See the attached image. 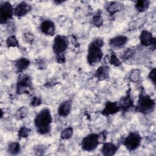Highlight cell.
Wrapping results in <instances>:
<instances>
[{
    "label": "cell",
    "mask_w": 156,
    "mask_h": 156,
    "mask_svg": "<svg viewBox=\"0 0 156 156\" xmlns=\"http://www.w3.org/2000/svg\"><path fill=\"white\" fill-rule=\"evenodd\" d=\"M14 8L11 4L8 2H2L0 4V23L1 24L7 23L12 18Z\"/></svg>",
    "instance_id": "7"
},
{
    "label": "cell",
    "mask_w": 156,
    "mask_h": 156,
    "mask_svg": "<svg viewBox=\"0 0 156 156\" xmlns=\"http://www.w3.org/2000/svg\"><path fill=\"white\" fill-rule=\"evenodd\" d=\"M72 105L73 102L71 99H68L62 102L57 109V113L58 115L62 117L68 116L71 113Z\"/></svg>",
    "instance_id": "14"
},
{
    "label": "cell",
    "mask_w": 156,
    "mask_h": 156,
    "mask_svg": "<svg viewBox=\"0 0 156 156\" xmlns=\"http://www.w3.org/2000/svg\"><path fill=\"white\" fill-rule=\"evenodd\" d=\"M29 110L26 107H21L18 108V110L16 112V118L19 119H23L25 118L28 115Z\"/></svg>",
    "instance_id": "24"
},
{
    "label": "cell",
    "mask_w": 156,
    "mask_h": 156,
    "mask_svg": "<svg viewBox=\"0 0 156 156\" xmlns=\"http://www.w3.org/2000/svg\"><path fill=\"white\" fill-rule=\"evenodd\" d=\"M118 103L120 110L122 112H127L129 109L132 108L133 107V101L130 92H128L126 96L121 98Z\"/></svg>",
    "instance_id": "12"
},
{
    "label": "cell",
    "mask_w": 156,
    "mask_h": 156,
    "mask_svg": "<svg viewBox=\"0 0 156 156\" xmlns=\"http://www.w3.org/2000/svg\"><path fill=\"white\" fill-rule=\"evenodd\" d=\"M94 76L100 80H104L109 77V68L107 66H99L94 73Z\"/></svg>",
    "instance_id": "18"
},
{
    "label": "cell",
    "mask_w": 156,
    "mask_h": 156,
    "mask_svg": "<svg viewBox=\"0 0 156 156\" xmlns=\"http://www.w3.org/2000/svg\"><path fill=\"white\" fill-rule=\"evenodd\" d=\"M7 151L10 155H17L20 152L21 145L18 142H10L8 144Z\"/></svg>",
    "instance_id": "19"
},
{
    "label": "cell",
    "mask_w": 156,
    "mask_h": 156,
    "mask_svg": "<svg viewBox=\"0 0 156 156\" xmlns=\"http://www.w3.org/2000/svg\"><path fill=\"white\" fill-rule=\"evenodd\" d=\"M31 10V6L29 4L27 3L26 2L22 1L18 4L13 9V13L14 15L21 18L22 16H25L27 15Z\"/></svg>",
    "instance_id": "10"
},
{
    "label": "cell",
    "mask_w": 156,
    "mask_h": 156,
    "mask_svg": "<svg viewBox=\"0 0 156 156\" xmlns=\"http://www.w3.org/2000/svg\"><path fill=\"white\" fill-rule=\"evenodd\" d=\"M150 1L147 0H140L135 3V9L140 12H143L147 10L149 7Z\"/></svg>",
    "instance_id": "21"
},
{
    "label": "cell",
    "mask_w": 156,
    "mask_h": 156,
    "mask_svg": "<svg viewBox=\"0 0 156 156\" xmlns=\"http://www.w3.org/2000/svg\"><path fill=\"white\" fill-rule=\"evenodd\" d=\"M41 32L48 36H53L55 33V26L54 22L49 20H44L40 26Z\"/></svg>",
    "instance_id": "11"
},
{
    "label": "cell",
    "mask_w": 156,
    "mask_h": 156,
    "mask_svg": "<svg viewBox=\"0 0 156 156\" xmlns=\"http://www.w3.org/2000/svg\"><path fill=\"white\" fill-rule=\"evenodd\" d=\"M31 130L25 126L21 127L20 130H18V135L20 138H27L30 133Z\"/></svg>",
    "instance_id": "26"
},
{
    "label": "cell",
    "mask_w": 156,
    "mask_h": 156,
    "mask_svg": "<svg viewBox=\"0 0 156 156\" xmlns=\"http://www.w3.org/2000/svg\"><path fill=\"white\" fill-rule=\"evenodd\" d=\"M141 72L139 69H133L131 71L129 78L131 81L133 82H137L140 79Z\"/></svg>",
    "instance_id": "27"
},
{
    "label": "cell",
    "mask_w": 156,
    "mask_h": 156,
    "mask_svg": "<svg viewBox=\"0 0 156 156\" xmlns=\"http://www.w3.org/2000/svg\"><path fill=\"white\" fill-rule=\"evenodd\" d=\"M91 23L93 26L96 27H99L103 24V19L101 15H94L92 20Z\"/></svg>",
    "instance_id": "28"
},
{
    "label": "cell",
    "mask_w": 156,
    "mask_h": 156,
    "mask_svg": "<svg viewBox=\"0 0 156 156\" xmlns=\"http://www.w3.org/2000/svg\"><path fill=\"white\" fill-rule=\"evenodd\" d=\"M122 5L123 4H121L119 2H112L108 5L107 7V10L110 14L113 15L122 10Z\"/></svg>",
    "instance_id": "20"
},
{
    "label": "cell",
    "mask_w": 156,
    "mask_h": 156,
    "mask_svg": "<svg viewBox=\"0 0 156 156\" xmlns=\"http://www.w3.org/2000/svg\"><path fill=\"white\" fill-rule=\"evenodd\" d=\"M30 60L25 57H21L15 62V66L18 73H23L30 65Z\"/></svg>",
    "instance_id": "17"
},
{
    "label": "cell",
    "mask_w": 156,
    "mask_h": 156,
    "mask_svg": "<svg viewBox=\"0 0 156 156\" xmlns=\"http://www.w3.org/2000/svg\"><path fill=\"white\" fill-rule=\"evenodd\" d=\"M68 46V40L65 36L58 35L55 37L52 44V50L56 55L63 54Z\"/></svg>",
    "instance_id": "8"
},
{
    "label": "cell",
    "mask_w": 156,
    "mask_h": 156,
    "mask_svg": "<svg viewBox=\"0 0 156 156\" xmlns=\"http://www.w3.org/2000/svg\"><path fill=\"white\" fill-rule=\"evenodd\" d=\"M118 147L114 143L111 142L104 143L101 147V152L105 156H112L118 151Z\"/></svg>",
    "instance_id": "15"
},
{
    "label": "cell",
    "mask_w": 156,
    "mask_h": 156,
    "mask_svg": "<svg viewBox=\"0 0 156 156\" xmlns=\"http://www.w3.org/2000/svg\"><path fill=\"white\" fill-rule=\"evenodd\" d=\"M73 134V128L71 127H67L63 130L60 133V138L63 140H66L71 138Z\"/></svg>",
    "instance_id": "23"
},
{
    "label": "cell",
    "mask_w": 156,
    "mask_h": 156,
    "mask_svg": "<svg viewBox=\"0 0 156 156\" xmlns=\"http://www.w3.org/2000/svg\"><path fill=\"white\" fill-rule=\"evenodd\" d=\"M104 40L101 38H96L88 45L87 50V62L93 65L99 62L103 57L102 47L104 46Z\"/></svg>",
    "instance_id": "2"
},
{
    "label": "cell",
    "mask_w": 156,
    "mask_h": 156,
    "mask_svg": "<svg viewBox=\"0 0 156 156\" xmlns=\"http://www.w3.org/2000/svg\"><path fill=\"white\" fill-rule=\"evenodd\" d=\"M134 54V51L131 48H128L125 52L123 53L122 55L121 56V58L122 60H127L129 59Z\"/></svg>",
    "instance_id": "30"
},
{
    "label": "cell",
    "mask_w": 156,
    "mask_h": 156,
    "mask_svg": "<svg viewBox=\"0 0 156 156\" xmlns=\"http://www.w3.org/2000/svg\"><path fill=\"white\" fill-rule=\"evenodd\" d=\"M99 143V133H90L82 139L81 141V147L85 151L92 152L96 149Z\"/></svg>",
    "instance_id": "5"
},
{
    "label": "cell",
    "mask_w": 156,
    "mask_h": 156,
    "mask_svg": "<svg viewBox=\"0 0 156 156\" xmlns=\"http://www.w3.org/2000/svg\"><path fill=\"white\" fill-rule=\"evenodd\" d=\"M41 103H42L41 98L39 96H34L30 102V104L33 107H37L40 105Z\"/></svg>",
    "instance_id": "31"
},
{
    "label": "cell",
    "mask_w": 156,
    "mask_h": 156,
    "mask_svg": "<svg viewBox=\"0 0 156 156\" xmlns=\"http://www.w3.org/2000/svg\"><path fill=\"white\" fill-rule=\"evenodd\" d=\"M63 1H54V2H55V3H57V4H61V3H62Z\"/></svg>",
    "instance_id": "34"
},
{
    "label": "cell",
    "mask_w": 156,
    "mask_h": 156,
    "mask_svg": "<svg viewBox=\"0 0 156 156\" xmlns=\"http://www.w3.org/2000/svg\"><path fill=\"white\" fill-rule=\"evenodd\" d=\"M149 79L152 82V83L155 85V68H154L151 71H150L149 74Z\"/></svg>",
    "instance_id": "32"
},
{
    "label": "cell",
    "mask_w": 156,
    "mask_h": 156,
    "mask_svg": "<svg viewBox=\"0 0 156 156\" xmlns=\"http://www.w3.org/2000/svg\"><path fill=\"white\" fill-rule=\"evenodd\" d=\"M6 45L8 48H18L19 47V42L16 36L10 35L6 40Z\"/></svg>",
    "instance_id": "22"
},
{
    "label": "cell",
    "mask_w": 156,
    "mask_h": 156,
    "mask_svg": "<svg viewBox=\"0 0 156 156\" xmlns=\"http://www.w3.org/2000/svg\"><path fill=\"white\" fill-rule=\"evenodd\" d=\"M140 41L141 45L144 46H151L154 49L155 48V38L153 37L152 34L148 30H144L140 35Z\"/></svg>",
    "instance_id": "9"
},
{
    "label": "cell",
    "mask_w": 156,
    "mask_h": 156,
    "mask_svg": "<svg viewBox=\"0 0 156 156\" xmlns=\"http://www.w3.org/2000/svg\"><path fill=\"white\" fill-rule=\"evenodd\" d=\"M52 122L51 113L48 108L41 109L34 119L35 127L37 132L41 135H46L50 132Z\"/></svg>",
    "instance_id": "1"
},
{
    "label": "cell",
    "mask_w": 156,
    "mask_h": 156,
    "mask_svg": "<svg viewBox=\"0 0 156 156\" xmlns=\"http://www.w3.org/2000/svg\"><path fill=\"white\" fill-rule=\"evenodd\" d=\"M155 106L154 99L145 93L141 92L135 110L141 113L147 115L154 111Z\"/></svg>",
    "instance_id": "3"
},
{
    "label": "cell",
    "mask_w": 156,
    "mask_h": 156,
    "mask_svg": "<svg viewBox=\"0 0 156 156\" xmlns=\"http://www.w3.org/2000/svg\"><path fill=\"white\" fill-rule=\"evenodd\" d=\"M16 88L17 94L29 93L33 88V84L30 77L27 74H21L18 77Z\"/></svg>",
    "instance_id": "4"
},
{
    "label": "cell",
    "mask_w": 156,
    "mask_h": 156,
    "mask_svg": "<svg viewBox=\"0 0 156 156\" xmlns=\"http://www.w3.org/2000/svg\"><path fill=\"white\" fill-rule=\"evenodd\" d=\"M119 111L120 108L118 105V102L108 101L106 102L105 107L102 110L101 113L104 116H109L114 115Z\"/></svg>",
    "instance_id": "13"
},
{
    "label": "cell",
    "mask_w": 156,
    "mask_h": 156,
    "mask_svg": "<svg viewBox=\"0 0 156 156\" xmlns=\"http://www.w3.org/2000/svg\"><path fill=\"white\" fill-rule=\"evenodd\" d=\"M141 136L137 132H131L124 138L123 144L129 151H135L140 145Z\"/></svg>",
    "instance_id": "6"
},
{
    "label": "cell",
    "mask_w": 156,
    "mask_h": 156,
    "mask_svg": "<svg viewBox=\"0 0 156 156\" xmlns=\"http://www.w3.org/2000/svg\"><path fill=\"white\" fill-rule=\"evenodd\" d=\"M56 60L59 63H63L65 62V56L64 54L56 55Z\"/></svg>",
    "instance_id": "33"
},
{
    "label": "cell",
    "mask_w": 156,
    "mask_h": 156,
    "mask_svg": "<svg viewBox=\"0 0 156 156\" xmlns=\"http://www.w3.org/2000/svg\"><path fill=\"white\" fill-rule=\"evenodd\" d=\"M128 38L124 35H118L109 40V44L114 48H121L127 42Z\"/></svg>",
    "instance_id": "16"
},
{
    "label": "cell",
    "mask_w": 156,
    "mask_h": 156,
    "mask_svg": "<svg viewBox=\"0 0 156 156\" xmlns=\"http://www.w3.org/2000/svg\"><path fill=\"white\" fill-rule=\"evenodd\" d=\"M108 62L114 66H119L121 65V60L117 57L115 53L112 52L109 57L108 58Z\"/></svg>",
    "instance_id": "25"
},
{
    "label": "cell",
    "mask_w": 156,
    "mask_h": 156,
    "mask_svg": "<svg viewBox=\"0 0 156 156\" xmlns=\"http://www.w3.org/2000/svg\"><path fill=\"white\" fill-rule=\"evenodd\" d=\"M23 39L27 43L32 44L34 40V37L32 34H30L29 32H27V33H25L23 34Z\"/></svg>",
    "instance_id": "29"
}]
</instances>
